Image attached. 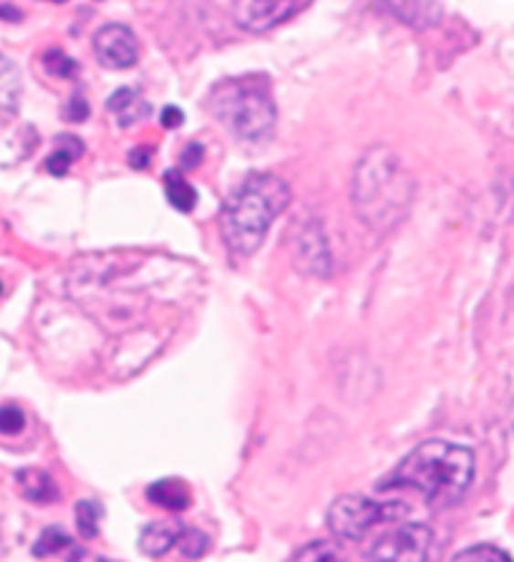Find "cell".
<instances>
[{"label": "cell", "mask_w": 514, "mask_h": 562, "mask_svg": "<svg viewBox=\"0 0 514 562\" xmlns=\"http://www.w3.org/2000/svg\"><path fill=\"white\" fill-rule=\"evenodd\" d=\"M184 530V525L179 520H157L149 522L147 527L139 535V547L149 557H162L177 545L179 535Z\"/></svg>", "instance_id": "11"}, {"label": "cell", "mask_w": 514, "mask_h": 562, "mask_svg": "<svg viewBox=\"0 0 514 562\" xmlns=\"http://www.w3.org/2000/svg\"><path fill=\"white\" fill-rule=\"evenodd\" d=\"M290 252H293L295 268L305 275L326 278L330 272V250H328L326 232L318 217H305L293 225Z\"/></svg>", "instance_id": "7"}, {"label": "cell", "mask_w": 514, "mask_h": 562, "mask_svg": "<svg viewBox=\"0 0 514 562\" xmlns=\"http://www.w3.org/2000/svg\"><path fill=\"white\" fill-rule=\"evenodd\" d=\"M94 51L101 66L114 69V71L131 69L139 61L137 36H134L131 28H126L121 23H109V26L96 31Z\"/></svg>", "instance_id": "8"}, {"label": "cell", "mask_w": 514, "mask_h": 562, "mask_svg": "<svg viewBox=\"0 0 514 562\" xmlns=\"http://www.w3.org/2000/svg\"><path fill=\"white\" fill-rule=\"evenodd\" d=\"M452 562H512L509 555L502 552L499 547H492V545H474V547H467L459 555H454Z\"/></svg>", "instance_id": "20"}, {"label": "cell", "mask_w": 514, "mask_h": 562, "mask_svg": "<svg viewBox=\"0 0 514 562\" xmlns=\"http://www.w3.org/2000/svg\"><path fill=\"white\" fill-rule=\"evenodd\" d=\"M290 205V187L270 172L242 179L222 209V238L235 258H250L263 245L267 229Z\"/></svg>", "instance_id": "3"}, {"label": "cell", "mask_w": 514, "mask_h": 562, "mask_svg": "<svg viewBox=\"0 0 514 562\" xmlns=\"http://www.w3.org/2000/svg\"><path fill=\"white\" fill-rule=\"evenodd\" d=\"M404 504L396 502H373L361 494H346L338 497L328 510V527L338 540L361 542L376 525L401 520L406 514Z\"/></svg>", "instance_id": "5"}, {"label": "cell", "mask_w": 514, "mask_h": 562, "mask_svg": "<svg viewBox=\"0 0 514 562\" xmlns=\"http://www.w3.org/2000/svg\"><path fill=\"white\" fill-rule=\"evenodd\" d=\"M474 479V451L446 439H429L393 469L381 490H414L429 504H454L462 500Z\"/></svg>", "instance_id": "2"}, {"label": "cell", "mask_w": 514, "mask_h": 562, "mask_svg": "<svg viewBox=\"0 0 514 562\" xmlns=\"http://www.w3.org/2000/svg\"><path fill=\"white\" fill-rule=\"evenodd\" d=\"M8 73H16V69H13V63L5 56H0V79H5Z\"/></svg>", "instance_id": "29"}, {"label": "cell", "mask_w": 514, "mask_h": 562, "mask_svg": "<svg viewBox=\"0 0 514 562\" xmlns=\"http://www.w3.org/2000/svg\"><path fill=\"white\" fill-rule=\"evenodd\" d=\"M182 122H184V114H182V109H177V106H167V109L162 111V124L167 126V129H177V126H182Z\"/></svg>", "instance_id": "25"}, {"label": "cell", "mask_w": 514, "mask_h": 562, "mask_svg": "<svg viewBox=\"0 0 514 562\" xmlns=\"http://www.w3.org/2000/svg\"><path fill=\"white\" fill-rule=\"evenodd\" d=\"M434 532L424 522H401L363 547L368 562H429Z\"/></svg>", "instance_id": "6"}, {"label": "cell", "mask_w": 514, "mask_h": 562, "mask_svg": "<svg viewBox=\"0 0 514 562\" xmlns=\"http://www.w3.org/2000/svg\"><path fill=\"white\" fill-rule=\"evenodd\" d=\"M207 547H210V540H207V535L200 530H194V527H184L182 530V535H179L177 540V550L187 557V560H197V557H202L205 552H207Z\"/></svg>", "instance_id": "18"}, {"label": "cell", "mask_w": 514, "mask_h": 562, "mask_svg": "<svg viewBox=\"0 0 514 562\" xmlns=\"http://www.w3.org/2000/svg\"><path fill=\"white\" fill-rule=\"evenodd\" d=\"M207 109L232 134L247 142H260L270 136L278 122V106L265 76H240L222 81L212 89Z\"/></svg>", "instance_id": "4"}, {"label": "cell", "mask_w": 514, "mask_h": 562, "mask_svg": "<svg viewBox=\"0 0 514 562\" xmlns=\"http://www.w3.org/2000/svg\"><path fill=\"white\" fill-rule=\"evenodd\" d=\"M293 562H348V560L346 555H343V550L338 547V542L313 540L295 552Z\"/></svg>", "instance_id": "16"}, {"label": "cell", "mask_w": 514, "mask_h": 562, "mask_svg": "<svg viewBox=\"0 0 514 562\" xmlns=\"http://www.w3.org/2000/svg\"><path fill=\"white\" fill-rule=\"evenodd\" d=\"M43 66H46V71L53 73V76H61V79L74 76V71L79 69L74 63V58H68V56L63 51H58V48H53V51H48L43 56Z\"/></svg>", "instance_id": "23"}, {"label": "cell", "mask_w": 514, "mask_h": 562, "mask_svg": "<svg viewBox=\"0 0 514 562\" xmlns=\"http://www.w3.org/2000/svg\"><path fill=\"white\" fill-rule=\"evenodd\" d=\"M0 291H3V285H0Z\"/></svg>", "instance_id": "30"}, {"label": "cell", "mask_w": 514, "mask_h": 562, "mask_svg": "<svg viewBox=\"0 0 514 562\" xmlns=\"http://www.w3.org/2000/svg\"><path fill=\"white\" fill-rule=\"evenodd\" d=\"M147 497L169 512L187 510L189 502H192L189 487L182 479H159L147 490Z\"/></svg>", "instance_id": "14"}, {"label": "cell", "mask_w": 514, "mask_h": 562, "mask_svg": "<svg viewBox=\"0 0 514 562\" xmlns=\"http://www.w3.org/2000/svg\"><path fill=\"white\" fill-rule=\"evenodd\" d=\"M58 144L61 146L46 159V169H48L51 175H56V177H63V175L71 169L76 156L84 152V146H81V142H76L74 136H61Z\"/></svg>", "instance_id": "17"}, {"label": "cell", "mask_w": 514, "mask_h": 562, "mask_svg": "<svg viewBox=\"0 0 514 562\" xmlns=\"http://www.w3.org/2000/svg\"><path fill=\"white\" fill-rule=\"evenodd\" d=\"M202 162V146L197 144H189L187 149H184V154H182V167H197Z\"/></svg>", "instance_id": "26"}, {"label": "cell", "mask_w": 514, "mask_h": 562, "mask_svg": "<svg viewBox=\"0 0 514 562\" xmlns=\"http://www.w3.org/2000/svg\"><path fill=\"white\" fill-rule=\"evenodd\" d=\"M381 8L391 11L396 21L406 23L411 28H416V31L436 26L441 21V13H444L439 3H416V0L414 3H383Z\"/></svg>", "instance_id": "13"}, {"label": "cell", "mask_w": 514, "mask_h": 562, "mask_svg": "<svg viewBox=\"0 0 514 562\" xmlns=\"http://www.w3.org/2000/svg\"><path fill=\"white\" fill-rule=\"evenodd\" d=\"M76 527L84 540H94L99 535V507L94 502L81 500L76 504Z\"/></svg>", "instance_id": "19"}, {"label": "cell", "mask_w": 514, "mask_h": 562, "mask_svg": "<svg viewBox=\"0 0 514 562\" xmlns=\"http://www.w3.org/2000/svg\"><path fill=\"white\" fill-rule=\"evenodd\" d=\"M26 429V414L16 404L0 407V434L3 437H16Z\"/></svg>", "instance_id": "22"}, {"label": "cell", "mask_w": 514, "mask_h": 562, "mask_svg": "<svg viewBox=\"0 0 514 562\" xmlns=\"http://www.w3.org/2000/svg\"><path fill=\"white\" fill-rule=\"evenodd\" d=\"M149 156H152V149H144V152H131V167L144 169L149 164Z\"/></svg>", "instance_id": "28"}, {"label": "cell", "mask_w": 514, "mask_h": 562, "mask_svg": "<svg viewBox=\"0 0 514 562\" xmlns=\"http://www.w3.org/2000/svg\"><path fill=\"white\" fill-rule=\"evenodd\" d=\"M106 106H109V111L116 116V124L124 126V129L137 126L139 122H144V119L152 114V106H149L144 94L137 91V89H119V91L111 94Z\"/></svg>", "instance_id": "10"}, {"label": "cell", "mask_w": 514, "mask_h": 562, "mask_svg": "<svg viewBox=\"0 0 514 562\" xmlns=\"http://www.w3.org/2000/svg\"><path fill=\"white\" fill-rule=\"evenodd\" d=\"M0 18H3V21L18 23L23 16H21V11L16 8V5H5V3H3V5H0Z\"/></svg>", "instance_id": "27"}, {"label": "cell", "mask_w": 514, "mask_h": 562, "mask_svg": "<svg viewBox=\"0 0 514 562\" xmlns=\"http://www.w3.org/2000/svg\"><path fill=\"white\" fill-rule=\"evenodd\" d=\"M416 185L401 156L389 146H373L353 169L351 197L361 222L378 235L401 225L409 215Z\"/></svg>", "instance_id": "1"}, {"label": "cell", "mask_w": 514, "mask_h": 562, "mask_svg": "<svg viewBox=\"0 0 514 562\" xmlns=\"http://www.w3.org/2000/svg\"><path fill=\"white\" fill-rule=\"evenodd\" d=\"M68 545H71V540H68L61 530L51 527V530H46L41 537H38L36 547H33V555H36V557H48V555L66 550Z\"/></svg>", "instance_id": "21"}, {"label": "cell", "mask_w": 514, "mask_h": 562, "mask_svg": "<svg viewBox=\"0 0 514 562\" xmlns=\"http://www.w3.org/2000/svg\"><path fill=\"white\" fill-rule=\"evenodd\" d=\"M86 116H89L86 99L84 96H74V99L68 101V106H66V119H68V122H84Z\"/></svg>", "instance_id": "24"}, {"label": "cell", "mask_w": 514, "mask_h": 562, "mask_svg": "<svg viewBox=\"0 0 514 562\" xmlns=\"http://www.w3.org/2000/svg\"><path fill=\"white\" fill-rule=\"evenodd\" d=\"M303 8V3L295 0H242V3H232V16L245 31L265 33Z\"/></svg>", "instance_id": "9"}, {"label": "cell", "mask_w": 514, "mask_h": 562, "mask_svg": "<svg viewBox=\"0 0 514 562\" xmlns=\"http://www.w3.org/2000/svg\"><path fill=\"white\" fill-rule=\"evenodd\" d=\"M164 192H167L169 205L177 207L179 212H192L197 205V189L192 187L177 169H169L164 175Z\"/></svg>", "instance_id": "15"}, {"label": "cell", "mask_w": 514, "mask_h": 562, "mask_svg": "<svg viewBox=\"0 0 514 562\" xmlns=\"http://www.w3.org/2000/svg\"><path fill=\"white\" fill-rule=\"evenodd\" d=\"M16 484H18L21 497H26L33 504H51L61 494L51 474L43 472V469H18L16 472Z\"/></svg>", "instance_id": "12"}]
</instances>
